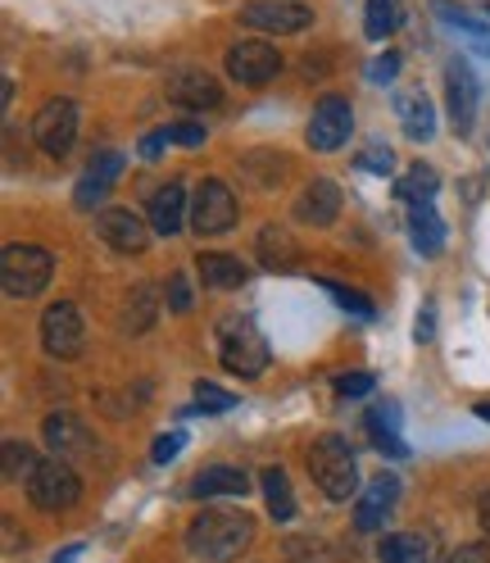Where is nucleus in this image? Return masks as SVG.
I'll list each match as a JSON object with an SVG mask.
<instances>
[{
  "label": "nucleus",
  "mask_w": 490,
  "mask_h": 563,
  "mask_svg": "<svg viewBox=\"0 0 490 563\" xmlns=\"http://www.w3.org/2000/svg\"><path fill=\"white\" fill-rule=\"evenodd\" d=\"M396 27H400V0H368V10H364V32L368 37L387 42Z\"/></svg>",
  "instance_id": "c85d7f7f"
},
{
  "label": "nucleus",
  "mask_w": 490,
  "mask_h": 563,
  "mask_svg": "<svg viewBox=\"0 0 490 563\" xmlns=\"http://www.w3.org/2000/svg\"><path fill=\"white\" fill-rule=\"evenodd\" d=\"M42 437H46V445L59 454V460H82V454L96 450L91 428H87L82 418H74V413H51L42 422Z\"/></svg>",
  "instance_id": "dca6fc26"
},
{
  "label": "nucleus",
  "mask_w": 490,
  "mask_h": 563,
  "mask_svg": "<svg viewBox=\"0 0 490 563\" xmlns=\"http://www.w3.org/2000/svg\"><path fill=\"white\" fill-rule=\"evenodd\" d=\"M477 518H481V532H490V490H486L481 505H477Z\"/></svg>",
  "instance_id": "a18cd8bd"
},
{
  "label": "nucleus",
  "mask_w": 490,
  "mask_h": 563,
  "mask_svg": "<svg viewBox=\"0 0 490 563\" xmlns=\"http://www.w3.org/2000/svg\"><path fill=\"white\" fill-rule=\"evenodd\" d=\"M441 191V178H436V168L432 164H409V173L396 183V196L404 200V205H413V200H432Z\"/></svg>",
  "instance_id": "cd10ccee"
},
{
  "label": "nucleus",
  "mask_w": 490,
  "mask_h": 563,
  "mask_svg": "<svg viewBox=\"0 0 490 563\" xmlns=\"http://www.w3.org/2000/svg\"><path fill=\"white\" fill-rule=\"evenodd\" d=\"M309 477L319 482V490L327 500H336V505H345L349 496H355V490H359V464H355V450H349V441L336 437V432L313 441L309 445Z\"/></svg>",
  "instance_id": "7ed1b4c3"
},
{
  "label": "nucleus",
  "mask_w": 490,
  "mask_h": 563,
  "mask_svg": "<svg viewBox=\"0 0 490 563\" xmlns=\"http://www.w3.org/2000/svg\"><path fill=\"white\" fill-rule=\"evenodd\" d=\"M341 187L336 183H327V178H313L300 196H296V219L300 223H309V228H327V223H336L341 219Z\"/></svg>",
  "instance_id": "a211bd4d"
},
{
  "label": "nucleus",
  "mask_w": 490,
  "mask_h": 563,
  "mask_svg": "<svg viewBox=\"0 0 490 563\" xmlns=\"http://www.w3.org/2000/svg\"><path fill=\"white\" fill-rule=\"evenodd\" d=\"M396 505H400V477L396 473H377L364 486V496H355V527L359 532H381L387 518L396 514Z\"/></svg>",
  "instance_id": "f8f14e48"
},
{
  "label": "nucleus",
  "mask_w": 490,
  "mask_h": 563,
  "mask_svg": "<svg viewBox=\"0 0 490 563\" xmlns=\"http://www.w3.org/2000/svg\"><path fill=\"white\" fill-rule=\"evenodd\" d=\"M164 296H168V313H187L191 309V277L187 273H172Z\"/></svg>",
  "instance_id": "e433bc0d"
},
{
  "label": "nucleus",
  "mask_w": 490,
  "mask_h": 563,
  "mask_svg": "<svg viewBox=\"0 0 490 563\" xmlns=\"http://www.w3.org/2000/svg\"><path fill=\"white\" fill-rule=\"evenodd\" d=\"M349 132H355V110H349V100L345 96H323L319 104H313V114H309V132L304 141L313 151H341Z\"/></svg>",
  "instance_id": "6e6552de"
},
{
  "label": "nucleus",
  "mask_w": 490,
  "mask_h": 563,
  "mask_svg": "<svg viewBox=\"0 0 490 563\" xmlns=\"http://www.w3.org/2000/svg\"><path fill=\"white\" fill-rule=\"evenodd\" d=\"M27 496L32 505H37L42 514H64V509H74L78 496H82V477L68 468V460H42L37 468H32L27 477Z\"/></svg>",
  "instance_id": "39448f33"
},
{
  "label": "nucleus",
  "mask_w": 490,
  "mask_h": 563,
  "mask_svg": "<svg viewBox=\"0 0 490 563\" xmlns=\"http://www.w3.org/2000/svg\"><path fill=\"white\" fill-rule=\"evenodd\" d=\"M219 360L232 377H259L272 360L268 336L255 323V313H227L219 323Z\"/></svg>",
  "instance_id": "f03ea898"
},
{
  "label": "nucleus",
  "mask_w": 490,
  "mask_h": 563,
  "mask_svg": "<svg viewBox=\"0 0 490 563\" xmlns=\"http://www.w3.org/2000/svg\"><path fill=\"white\" fill-rule=\"evenodd\" d=\"M445 96H449V119H454V132L468 136L472 123H477V104H481V87H477V74L464 64V59H449L445 68Z\"/></svg>",
  "instance_id": "ddd939ff"
},
{
  "label": "nucleus",
  "mask_w": 490,
  "mask_h": 563,
  "mask_svg": "<svg viewBox=\"0 0 490 563\" xmlns=\"http://www.w3.org/2000/svg\"><path fill=\"white\" fill-rule=\"evenodd\" d=\"M196 273L204 277V287H214V291H236V287L250 282V268H245L236 255H223V251H200Z\"/></svg>",
  "instance_id": "4be33fe9"
},
{
  "label": "nucleus",
  "mask_w": 490,
  "mask_h": 563,
  "mask_svg": "<svg viewBox=\"0 0 490 563\" xmlns=\"http://www.w3.org/2000/svg\"><path fill=\"white\" fill-rule=\"evenodd\" d=\"M255 541V518L245 509H204L187 527V550L204 563H232Z\"/></svg>",
  "instance_id": "f257e3e1"
},
{
  "label": "nucleus",
  "mask_w": 490,
  "mask_h": 563,
  "mask_svg": "<svg viewBox=\"0 0 490 563\" xmlns=\"http://www.w3.org/2000/svg\"><path fill=\"white\" fill-rule=\"evenodd\" d=\"M377 386V377L372 373H341L336 377V396H345V400H359V396H368Z\"/></svg>",
  "instance_id": "4c0bfd02"
},
{
  "label": "nucleus",
  "mask_w": 490,
  "mask_h": 563,
  "mask_svg": "<svg viewBox=\"0 0 490 563\" xmlns=\"http://www.w3.org/2000/svg\"><path fill=\"white\" fill-rule=\"evenodd\" d=\"M168 141L172 146L196 151V146H204V128L200 123H168Z\"/></svg>",
  "instance_id": "58836bf2"
},
{
  "label": "nucleus",
  "mask_w": 490,
  "mask_h": 563,
  "mask_svg": "<svg viewBox=\"0 0 490 563\" xmlns=\"http://www.w3.org/2000/svg\"><path fill=\"white\" fill-rule=\"evenodd\" d=\"M119 178H123V155H119V151H100V155H91V164H87V173H82V183L74 187V205H78V209H96V205H104V196L114 191Z\"/></svg>",
  "instance_id": "4468645a"
},
{
  "label": "nucleus",
  "mask_w": 490,
  "mask_h": 563,
  "mask_svg": "<svg viewBox=\"0 0 490 563\" xmlns=\"http://www.w3.org/2000/svg\"><path fill=\"white\" fill-rule=\"evenodd\" d=\"M259 264L268 268V273H291L296 264H300V251H296V241L282 232V228H264L259 232Z\"/></svg>",
  "instance_id": "a878e982"
},
{
  "label": "nucleus",
  "mask_w": 490,
  "mask_h": 563,
  "mask_svg": "<svg viewBox=\"0 0 490 563\" xmlns=\"http://www.w3.org/2000/svg\"><path fill=\"white\" fill-rule=\"evenodd\" d=\"M396 114H400V128L409 141H432L436 136V104L427 100L423 87H404L396 96Z\"/></svg>",
  "instance_id": "6ab92c4d"
},
{
  "label": "nucleus",
  "mask_w": 490,
  "mask_h": 563,
  "mask_svg": "<svg viewBox=\"0 0 490 563\" xmlns=\"http://www.w3.org/2000/svg\"><path fill=\"white\" fill-rule=\"evenodd\" d=\"M187 214H191V205H187L182 183H168V187H159V191L146 200V219H151V228H155L159 236H172V232L182 228Z\"/></svg>",
  "instance_id": "aec40b11"
},
{
  "label": "nucleus",
  "mask_w": 490,
  "mask_h": 563,
  "mask_svg": "<svg viewBox=\"0 0 490 563\" xmlns=\"http://www.w3.org/2000/svg\"><path fill=\"white\" fill-rule=\"evenodd\" d=\"M323 282V291L341 305V309H349V313H355V319H364V323H372L377 319V305L364 296V291H355V287H341V282H332V277H319Z\"/></svg>",
  "instance_id": "7c9ffc66"
},
{
  "label": "nucleus",
  "mask_w": 490,
  "mask_h": 563,
  "mask_svg": "<svg viewBox=\"0 0 490 563\" xmlns=\"http://www.w3.org/2000/svg\"><path fill=\"white\" fill-rule=\"evenodd\" d=\"M245 490H250V473L232 468V464H214V468H204L191 482L196 500H232V496H245Z\"/></svg>",
  "instance_id": "412c9836"
},
{
  "label": "nucleus",
  "mask_w": 490,
  "mask_h": 563,
  "mask_svg": "<svg viewBox=\"0 0 490 563\" xmlns=\"http://www.w3.org/2000/svg\"><path fill=\"white\" fill-rule=\"evenodd\" d=\"M168 100L172 104H187V110H214L223 100V87L204 74V68H178V74H168Z\"/></svg>",
  "instance_id": "f3484780"
},
{
  "label": "nucleus",
  "mask_w": 490,
  "mask_h": 563,
  "mask_svg": "<svg viewBox=\"0 0 490 563\" xmlns=\"http://www.w3.org/2000/svg\"><path fill=\"white\" fill-rule=\"evenodd\" d=\"M432 313H436V305L427 300L423 309H417V323H413V341H432V332H436V319H432Z\"/></svg>",
  "instance_id": "a19ab883"
},
{
  "label": "nucleus",
  "mask_w": 490,
  "mask_h": 563,
  "mask_svg": "<svg viewBox=\"0 0 490 563\" xmlns=\"http://www.w3.org/2000/svg\"><path fill=\"white\" fill-rule=\"evenodd\" d=\"M409 232H413V245H417V255H441L445 251V223L436 214V205L432 200H413L409 205Z\"/></svg>",
  "instance_id": "5701e85b"
},
{
  "label": "nucleus",
  "mask_w": 490,
  "mask_h": 563,
  "mask_svg": "<svg viewBox=\"0 0 490 563\" xmlns=\"http://www.w3.org/2000/svg\"><path fill=\"white\" fill-rule=\"evenodd\" d=\"M74 559H78V545H68V550H64V554H59L55 563H74Z\"/></svg>",
  "instance_id": "49530a36"
},
{
  "label": "nucleus",
  "mask_w": 490,
  "mask_h": 563,
  "mask_svg": "<svg viewBox=\"0 0 490 563\" xmlns=\"http://www.w3.org/2000/svg\"><path fill=\"white\" fill-rule=\"evenodd\" d=\"M241 23L259 27V32H277V37H291V32H304L313 23V10L300 5V0H250V5H241Z\"/></svg>",
  "instance_id": "9d476101"
},
{
  "label": "nucleus",
  "mask_w": 490,
  "mask_h": 563,
  "mask_svg": "<svg viewBox=\"0 0 490 563\" xmlns=\"http://www.w3.org/2000/svg\"><path fill=\"white\" fill-rule=\"evenodd\" d=\"M472 413H477V418H486V422H490V400H481V405H477V409H472Z\"/></svg>",
  "instance_id": "de8ad7c7"
},
{
  "label": "nucleus",
  "mask_w": 490,
  "mask_h": 563,
  "mask_svg": "<svg viewBox=\"0 0 490 563\" xmlns=\"http://www.w3.org/2000/svg\"><path fill=\"white\" fill-rule=\"evenodd\" d=\"M155 313H159V296H155V287H136L132 300H127V319H123V328H127V332H146V328L155 323Z\"/></svg>",
  "instance_id": "c756f323"
},
{
  "label": "nucleus",
  "mask_w": 490,
  "mask_h": 563,
  "mask_svg": "<svg viewBox=\"0 0 490 563\" xmlns=\"http://www.w3.org/2000/svg\"><path fill=\"white\" fill-rule=\"evenodd\" d=\"M445 563H490V545H459Z\"/></svg>",
  "instance_id": "79ce46f5"
},
{
  "label": "nucleus",
  "mask_w": 490,
  "mask_h": 563,
  "mask_svg": "<svg viewBox=\"0 0 490 563\" xmlns=\"http://www.w3.org/2000/svg\"><path fill=\"white\" fill-rule=\"evenodd\" d=\"M264 500H268V514L277 518V522H291L296 518V496H291V482H287V473L282 468H264Z\"/></svg>",
  "instance_id": "bb28decb"
},
{
  "label": "nucleus",
  "mask_w": 490,
  "mask_h": 563,
  "mask_svg": "<svg viewBox=\"0 0 490 563\" xmlns=\"http://www.w3.org/2000/svg\"><path fill=\"white\" fill-rule=\"evenodd\" d=\"M377 554L381 563H436V541L427 532H391Z\"/></svg>",
  "instance_id": "b1692460"
},
{
  "label": "nucleus",
  "mask_w": 490,
  "mask_h": 563,
  "mask_svg": "<svg viewBox=\"0 0 490 563\" xmlns=\"http://www.w3.org/2000/svg\"><path fill=\"white\" fill-rule=\"evenodd\" d=\"M82 341H87V323L74 300H59L42 313V345L46 355L55 360H78L82 355Z\"/></svg>",
  "instance_id": "1a4fd4ad"
},
{
  "label": "nucleus",
  "mask_w": 490,
  "mask_h": 563,
  "mask_svg": "<svg viewBox=\"0 0 490 563\" xmlns=\"http://www.w3.org/2000/svg\"><path fill=\"white\" fill-rule=\"evenodd\" d=\"M19 550V527H14V518H5V554H14Z\"/></svg>",
  "instance_id": "c03bdc74"
},
{
  "label": "nucleus",
  "mask_w": 490,
  "mask_h": 563,
  "mask_svg": "<svg viewBox=\"0 0 490 563\" xmlns=\"http://www.w3.org/2000/svg\"><path fill=\"white\" fill-rule=\"evenodd\" d=\"M236 223V196L227 183L219 178H204L191 196V228L196 236H223Z\"/></svg>",
  "instance_id": "0eeeda50"
},
{
  "label": "nucleus",
  "mask_w": 490,
  "mask_h": 563,
  "mask_svg": "<svg viewBox=\"0 0 490 563\" xmlns=\"http://www.w3.org/2000/svg\"><path fill=\"white\" fill-rule=\"evenodd\" d=\"M236 409V396L214 382H196V413H227Z\"/></svg>",
  "instance_id": "473e14b6"
},
{
  "label": "nucleus",
  "mask_w": 490,
  "mask_h": 563,
  "mask_svg": "<svg viewBox=\"0 0 490 563\" xmlns=\"http://www.w3.org/2000/svg\"><path fill=\"white\" fill-rule=\"evenodd\" d=\"M51 277H55V260L42 245H5L0 251V287H5V296L32 300L51 287Z\"/></svg>",
  "instance_id": "20e7f679"
},
{
  "label": "nucleus",
  "mask_w": 490,
  "mask_h": 563,
  "mask_svg": "<svg viewBox=\"0 0 490 563\" xmlns=\"http://www.w3.org/2000/svg\"><path fill=\"white\" fill-rule=\"evenodd\" d=\"M32 141L51 155V159H64L68 151H74V141H78V104L74 100H46L37 119H32Z\"/></svg>",
  "instance_id": "423d86ee"
},
{
  "label": "nucleus",
  "mask_w": 490,
  "mask_h": 563,
  "mask_svg": "<svg viewBox=\"0 0 490 563\" xmlns=\"http://www.w3.org/2000/svg\"><path fill=\"white\" fill-rule=\"evenodd\" d=\"M400 51H387V55H377L372 64H368V82H377V87H387V82H396L400 78Z\"/></svg>",
  "instance_id": "c9c22d12"
},
{
  "label": "nucleus",
  "mask_w": 490,
  "mask_h": 563,
  "mask_svg": "<svg viewBox=\"0 0 490 563\" xmlns=\"http://www.w3.org/2000/svg\"><path fill=\"white\" fill-rule=\"evenodd\" d=\"M282 74V55L268 42H236L227 51V78L241 87H264Z\"/></svg>",
  "instance_id": "9b49d317"
},
{
  "label": "nucleus",
  "mask_w": 490,
  "mask_h": 563,
  "mask_svg": "<svg viewBox=\"0 0 490 563\" xmlns=\"http://www.w3.org/2000/svg\"><path fill=\"white\" fill-rule=\"evenodd\" d=\"M37 464H42V460H37V454H32L27 445L5 441V482H27Z\"/></svg>",
  "instance_id": "2f4dec72"
},
{
  "label": "nucleus",
  "mask_w": 490,
  "mask_h": 563,
  "mask_svg": "<svg viewBox=\"0 0 490 563\" xmlns=\"http://www.w3.org/2000/svg\"><path fill=\"white\" fill-rule=\"evenodd\" d=\"M391 164H396V155H391V146H387V141H368V146L355 155V168H364V173H377V178H387V173H391Z\"/></svg>",
  "instance_id": "72a5a7b5"
},
{
  "label": "nucleus",
  "mask_w": 490,
  "mask_h": 563,
  "mask_svg": "<svg viewBox=\"0 0 490 563\" xmlns=\"http://www.w3.org/2000/svg\"><path fill=\"white\" fill-rule=\"evenodd\" d=\"M287 559L291 563H327L332 554H327V545L319 537H291L287 541Z\"/></svg>",
  "instance_id": "f704fd0d"
},
{
  "label": "nucleus",
  "mask_w": 490,
  "mask_h": 563,
  "mask_svg": "<svg viewBox=\"0 0 490 563\" xmlns=\"http://www.w3.org/2000/svg\"><path fill=\"white\" fill-rule=\"evenodd\" d=\"M96 232H100V241H110V251H119V255H142L146 251V223L136 219L132 209H100Z\"/></svg>",
  "instance_id": "2eb2a0df"
},
{
  "label": "nucleus",
  "mask_w": 490,
  "mask_h": 563,
  "mask_svg": "<svg viewBox=\"0 0 490 563\" xmlns=\"http://www.w3.org/2000/svg\"><path fill=\"white\" fill-rule=\"evenodd\" d=\"M400 409L387 400V405H377L368 418H364V428H368V437H372V445L377 450H387L391 454V460H409V445L400 441Z\"/></svg>",
  "instance_id": "393cba45"
},
{
  "label": "nucleus",
  "mask_w": 490,
  "mask_h": 563,
  "mask_svg": "<svg viewBox=\"0 0 490 563\" xmlns=\"http://www.w3.org/2000/svg\"><path fill=\"white\" fill-rule=\"evenodd\" d=\"M164 146H172V141H168V128H159V132H151V136H146V141H142V146H136V151H142L146 159H155V155H159Z\"/></svg>",
  "instance_id": "37998d69"
},
{
  "label": "nucleus",
  "mask_w": 490,
  "mask_h": 563,
  "mask_svg": "<svg viewBox=\"0 0 490 563\" xmlns=\"http://www.w3.org/2000/svg\"><path fill=\"white\" fill-rule=\"evenodd\" d=\"M182 445H187V437H182V432H168V437H159V441H155V450H151V454H155V464H168V460H172V454H178Z\"/></svg>",
  "instance_id": "ea45409f"
}]
</instances>
